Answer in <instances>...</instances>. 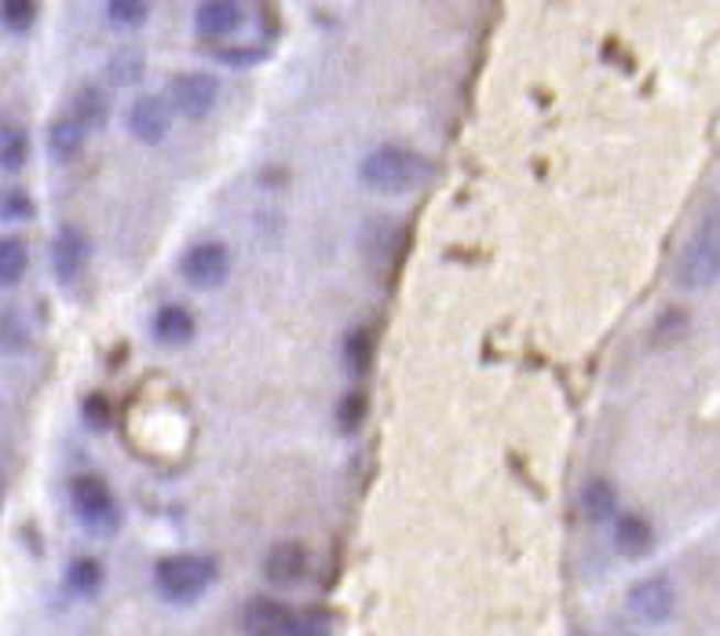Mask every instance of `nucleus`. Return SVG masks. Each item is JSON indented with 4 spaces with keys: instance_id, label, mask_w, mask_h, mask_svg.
<instances>
[{
    "instance_id": "obj_4",
    "label": "nucleus",
    "mask_w": 720,
    "mask_h": 636,
    "mask_svg": "<svg viewBox=\"0 0 720 636\" xmlns=\"http://www.w3.org/2000/svg\"><path fill=\"white\" fill-rule=\"evenodd\" d=\"M677 278H680V286H688V289L710 286V282L720 278V216H710V220L699 227V234L688 242V249H684V256H680Z\"/></svg>"
},
{
    "instance_id": "obj_12",
    "label": "nucleus",
    "mask_w": 720,
    "mask_h": 636,
    "mask_svg": "<svg viewBox=\"0 0 720 636\" xmlns=\"http://www.w3.org/2000/svg\"><path fill=\"white\" fill-rule=\"evenodd\" d=\"M264 574H268V582L282 585V589L301 585L304 574H307V549L301 541L274 545V549L268 552V560H264Z\"/></svg>"
},
{
    "instance_id": "obj_29",
    "label": "nucleus",
    "mask_w": 720,
    "mask_h": 636,
    "mask_svg": "<svg viewBox=\"0 0 720 636\" xmlns=\"http://www.w3.org/2000/svg\"><path fill=\"white\" fill-rule=\"evenodd\" d=\"M85 417L96 428H102L110 421V410H107V403H102V395H91V399H85Z\"/></svg>"
},
{
    "instance_id": "obj_6",
    "label": "nucleus",
    "mask_w": 720,
    "mask_h": 636,
    "mask_svg": "<svg viewBox=\"0 0 720 636\" xmlns=\"http://www.w3.org/2000/svg\"><path fill=\"white\" fill-rule=\"evenodd\" d=\"M88 256H91V242L81 227H63L59 234H55L52 242V267H55V278L63 282V286H70L85 275L88 267Z\"/></svg>"
},
{
    "instance_id": "obj_3",
    "label": "nucleus",
    "mask_w": 720,
    "mask_h": 636,
    "mask_svg": "<svg viewBox=\"0 0 720 636\" xmlns=\"http://www.w3.org/2000/svg\"><path fill=\"white\" fill-rule=\"evenodd\" d=\"M70 505L77 524L96 538H110V534L121 530V508L99 475H77L70 483Z\"/></svg>"
},
{
    "instance_id": "obj_5",
    "label": "nucleus",
    "mask_w": 720,
    "mask_h": 636,
    "mask_svg": "<svg viewBox=\"0 0 720 636\" xmlns=\"http://www.w3.org/2000/svg\"><path fill=\"white\" fill-rule=\"evenodd\" d=\"M179 271L187 275L190 286L212 289L231 275V253H227V245H220V242H198V245L187 249Z\"/></svg>"
},
{
    "instance_id": "obj_28",
    "label": "nucleus",
    "mask_w": 720,
    "mask_h": 636,
    "mask_svg": "<svg viewBox=\"0 0 720 636\" xmlns=\"http://www.w3.org/2000/svg\"><path fill=\"white\" fill-rule=\"evenodd\" d=\"M216 59L220 63H231V66H249V63H257V59H264V48H242V52H216Z\"/></svg>"
},
{
    "instance_id": "obj_7",
    "label": "nucleus",
    "mask_w": 720,
    "mask_h": 636,
    "mask_svg": "<svg viewBox=\"0 0 720 636\" xmlns=\"http://www.w3.org/2000/svg\"><path fill=\"white\" fill-rule=\"evenodd\" d=\"M216 92H220V85H216V77H209V74H179L176 81L168 85L173 107L190 121H198L212 110Z\"/></svg>"
},
{
    "instance_id": "obj_11",
    "label": "nucleus",
    "mask_w": 720,
    "mask_h": 636,
    "mask_svg": "<svg viewBox=\"0 0 720 636\" xmlns=\"http://www.w3.org/2000/svg\"><path fill=\"white\" fill-rule=\"evenodd\" d=\"M296 615L285 604H274V600H253L242 611V629L246 636H290L293 633Z\"/></svg>"
},
{
    "instance_id": "obj_18",
    "label": "nucleus",
    "mask_w": 720,
    "mask_h": 636,
    "mask_svg": "<svg viewBox=\"0 0 720 636\" xmlns=\"http://www.w3.org/2000/svg\"><path fill=\"white\" fill-rule=\"evenodd\" d=\"M70 118L77 124H85V132L88 129H99V124H107V96H102L96 85L81 88V92L74 96V113H70Z\"/></svg>"
},
{
    "instance_id": "obj_2",
    "label": "nucleus",
    "mask_w": 720,
    "mask_h": 636,
    "mask_svg": "<svg viewBox=\"0 0 720 636\" xmlns=\"http://www.w3.org/2000/svg\"><path fill=\"white\" fill-rule=\"evenodd\" d=\"M212 582H216V563L209 556L179 552V556H165L154 567V585L168 604H194L198 596L209 593Z\"/></svg>"
},
{
    "instance_id": "obj_9",
    "label": "nucleus",
    "mask_w": 720,
    "mask_h": 636,
    "mask_svg": "<svg viewBox=\"0 0 720 636\" xmlns=\"http://www.w3.org/2000/svg\"><path fill=\"white\" fill-rule=\"evenodd\" d=\"M246 22V8L231 4V0H209V4H198L194 11V30L205 41H223Z\"/></svg>"
},
{
    "instance_id": "obj_23",
    "label": "nucleus",
    "mask_w": 720,
    "mask_h": 636,
    "mask_svg": "<svg viewBox=\"0 0 720 636\" xmlns=\"http://www.w3.org/2000/svg\"><path fill=\"white\" fill-rule=\"evenodd\" d=\"M33 212H37V209H33V198H30L22 187H8V190H0V220L19 223V220H30Z\"/></svg>"
},
{
    "instance_id": "obj_25",
    "label": "nucleus",
    "mask_w": 720,
    "mask_h": 636,
    "mask_svg": "<svg viewBox=\"0 0 720 636\" xmlns=\"http://www.w3.org/2000/svg\"><path fill=\"white\" fill-rule=\"evenodd\" d=\"M110 77L118 85H132V81H140L143 77V55L140 52H118L113 55V63H110Z\"/></svg>"
},
{
    "instance_id": "obj_24",
    "label": "nucleus",
    "mask_w": 720,
    "mask_h": 636,
    "mask_svg": "<svg viewBox=\"0 0 720 636\" xmlns=\"http://www.w3.org/2000/svg\"><path fill=\"white\" fill-rule=\"evenodd\" d=\"M146 15H151V8L140 4V0H110V4H107V19L121 30L124 26H129V30L143 26Z\"/></svg>"
},
{
    "instance_id": "obj_14",
    "label": "nucleus",
    "mask_w": 720,
    "mask_h": 636,
    "mask_svg": "<svg viewBox=\"0 0 720 636\" xmlns=\"http://www.w3.org/2000/svg\"><path fill=\"white\" fill-rule=\"evenodd\" d=\"M85 124H77L74 118H59L48 129V154L55 157L59 165L66 162H74L77 154H81V146H85Z\"/></svg>"
},
{
    "instance_id": "obj_16",
    "label": "nucleus",
    "mask_w": 720,
    "mask_h": 636,
    "mask_svg": "<svg viewBox=\"0 0 720 636\" xmlns=\"http://www.w3.org/2000/svg\"><path fill=\"white\" fill-rule=\"evenodd\" d=\"M614 541H619V552L636 560V556H644L651 549V541H655V534H651V524L644 516H622L619 524H614Z\"/></svg>"
},
{
    "instance_id": "obj_13",
    "label": "nucleus",
    "mask_w": 720,
    "mask_h": 636,
    "mask_svg": "<svg viewBox=\"0 0 720 636\" xmlns=\"http://www.w3.org/2000/svg\"><path fill=\"white\" fill-rule=\"evenodd\" d=\"M154 337L162 340L168 348H179L187 344L194 337V318L187 308H179V304H165L162 311L154 315Z\"/></svg>"
},
{
    "instance_id": "obj_10",
    "label": "nucleus",
    "mask_w": 720,
    "mask_h": 636,
    "mask_svg": "<svg viewBox=\"0 0 720 636\" xmlns=\"http://www.w3.org/2000/svg\"><path fill=\"white\" fill-rule=\"evenodd\" d=\"M168 124H173V110H168L165 99H157V96L135 99L129 110V129L135 140H143V143H162L168 135Z\"/></svg>"
},
{
    "instance_id": "obj_22",
    "label": "nucleus",
    "mask_w": 720,
    "mask_h": 636,
    "mask_svg": "<svg viewBox=\"0 0 720 636\" xmlns=\"http://www.w3.org/2000/svg\"><path fill=\"white\" fill-rule=\"evenodd\" d=\"M345 362L351 373H366L373 362V337L370 329H351L348 340H345Z\"/></svg>"
},
{
    "instance_id": "obj_17",
    "label": "nucleus",
    "mask_w": 720,
    "mask_h": 636,
    "mask_svg": "<svg viewBox=\"0 0 720 636\" xmlns=\"http://www.w3.org/2000/svg\"><path fill=\"white\" fill-rule=\"evenodd\" d=\"M26 267H30L26 242L15 234L0 238V286H15V282L26 275Z\"/></svg>"
},
{
    "instance_id": "obj_1",
    "label": "nucleus",
    "mask_w": 720,
    "mask_h": 636,
    "mask_svg": "<svg viewBox=\"0 0 720 636\" xmlns=\"http://www.w3.org/2000/svg\"><path fill=\"white\" fill-rule=\"evenodd\" d=\"M428 176V162L406 146H377L362 157L359 179L377 195H406Z\"/></svg>"
},
{
    "instance_id": "obj_30",
    "label": "nucleus",
    "mask_w": 720,
    "mask_h": 636,
    "mask_svg": "<svg viewBox=\"0 0 720 636\" xmlns=\"http://www.w3.org/2000/svg\"><path fill=\"white\" fill-rule=\"evenodd\" d=\"M684 326H688V322H684V315L669 311V315H666V318H662V322H658V340H666V344H669L673 337H677V333H684Z\"/></svg>"
},
{
    "instance_id": "obj_26",
    "label": "nucleus",
    "mask_w": 720,
    "mask_h": 636,
    "mask_svg": "<svg viewBox=\"0 0 720 636\" xmlns=\"http://www.w3.org/2000/svg\"><path fill=\"white\" fill-rule=\"evenodd\" d=\"M362 417H366V399H362V395L359 392L345 395L340 406H337V425L345 428V431H356L362 425Z\"/></svg>"
},
{
    "instance_id": "obj_20",
    "label": "nucleus",
    "mask_w": 720,
    "mask_h": 636,
    "mask_svg": "<svg viewBox=\"0 0 720 636\" xmlns=\"http://www.w3.org/2000/svg\"><path fill=\"white\" fill-rule=\"evenodd\" d=\"M581 508H586L589 519H611L614 516V486L603 483V480H592L586 486V494H581Z\"/></svg>"
},
{
    "instance_id": "obj_27",
    "label": "nucleus",
    "mask_w": 720,
    "mask_h": 636,
    "mask_svg": "<svg viewBox=\"0 0 720 636\" xmlns=\"http://www.w3.org/2000/svg\"><path fill=\"white\" fill-rule=\"evenodd\" d=\"M290 636H334V626H329V615H323V611H307V615H296Z\"/></svg>"
},
{
    "instance_id": "obj_21",
    "label": "nucleus",
    "mask_w": 720,
    "mask_h": 636,
    "mask_svg": "<svg viewBox=\"0 0 720 636\" xmlns=\"http://www.w3.org/2000/svg\"><path fill=\"white\" fill-rule=\"evenodd\" d=\"M37 22V4L33 0H4L0 4V26L8 33H30Z\"/></svg>"
},
{
    "instance_id": "obj_8",
    "label": "nucleus",
    "mask_w": 720,
    "mask_h": 636,
    "mask_svg": "<svg viewBox=\"0 0 720 636\" xmlns=\"http://www.w3.org/2000/svg\"><path fill=\"white\" fill-rule=\"evenodd\" d=\"M673 607H677V593H673L669 578H644L630 589V611L640 622H666Z\"/></svg>"
},
{
    "instance_id": "obj_19",
    "label": "nucleus",
    "mask_w": 720,
    "mask_h": 636,
    "mask_svg": "<svg viewBox=\"0 0 720 636\" xmlns=\"http://www.w3.org/2000/svg\"><path fill=\"white\" fill-rule=\"evenodd\" d=\"M102 585V567L96 560H74L66 571V589L74 596H96Z\"/></svg>"
},
{
    "instance_id": "obj_15",
    "label": "nucleus",
    "mask_w": 720,
    "mask_h": 636,
    "mask_svg": "<svg viewBox=\"0 0 720 636\" xmlns=\"http://www.w3.org/2000/svg\"><path fill=\"white\" fill-rule=\"evenodd\" d=\"M30 157V135L15 121H0V173H19Z\"/></svg>"
}]
</instances>
